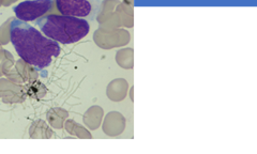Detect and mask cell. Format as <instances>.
Wrapping results in <instances>:
<instances>
[{
  "label": "cell",
  "instance_id": "1",
  "mask_svg": "<svg viewBox=\"0 0 257 154\" xmlns=\"http://www.w3.org/2000/svg\"><path fill=\"white\" fill-rule=\"evenodd\" d=\"M10 39L21 58L39 70L50 67L61 52L57 41L44 37L35 27L19 19L11 24Z\"/></svg>",
  "mask_w": 257,
  "mask_h": 154
},
{
  "label": "cell",
  "instance_id": "2",
  "mask_svg": "<svg viewBox=\"0 0 257 154\" xmlns=\"http://www.w3.org/2000/svg\"><path fill=\"white\" fill-rule=\"evenodd\" d=\"M37 26L45 37L63 44L78 42L89 32V23L86 20L61 14L45 15L37 21Z\"/></svg>",
  "mask_w": 257,
  "mask_h": 154
},
{
  "label": "cell",
  "instance_id": "3",
  "mask_svg": "<svg viewBox=\"0 0 257 154\" xmlns=\"http://www.w3.org/2000/svg\"><path fill=\"white\" fill-rule=\"evenodd\" d=\"M55 0H27L14 8L16 18L23 22H34L52 10Z\"/></svg>",
  "mask_w": 257,
  "mask_h": 154
},
{
  "label": "cell",
  "instance_id": "4",
  "mask_svg": "<svg viewBox=\"0 0 257 154\" xmlns=\"http://www.w3.org/2000/svg\"><path fill=\"white\" fill-rule=\"evenodd\" d=\"M56 7L61 15L73 18H85L91 12L88 0H56Z\"/></svg>",
  "mask_w": 257,
  "mask_h": 154
}]
</instances>
